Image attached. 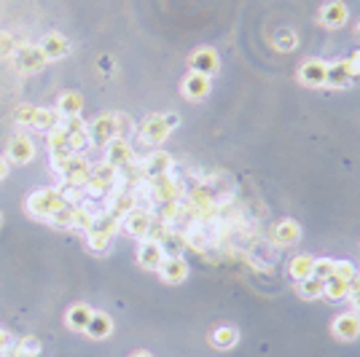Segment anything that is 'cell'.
<instances>
[{"mask_svg":"<svg viewBox=\"0 0 360 357\" xmlns=\"http://www.w3.org/2000/svg\"><path fill=\"white\" fill-rule=\"evenodd\" d=\"M83 333H86L89 338H97V341H100V338H108L111 333H113V319H111V315H105V312H95Z\"/></svg>","mask_w":360,"mask_h":357,"instance_id":"23","label":"cell"},{"mask_svg":"<svg viewBox=\"0 0 360 357\" xmlns=\"http://www.w3.org/2000/svg\"><path fill=\"white\" fill-rule=\"evenodd\" d=\"M17 121L24 124V126H33L38 132H51L54 126H60L62 116L51 108H35V105H22L17 108Z\"/></svg>","mask_w":360,"mask_h":357,"instance_id":"2","label":"cell"},{"mask_svg":"<svg viewBox=\"0 0 360 357\" xmlns=\"http://www.w3.org/2000/svg\"><path fill=\"white\" fill-rule=\"evenodd\" d=\"M296 43H299V38H296L293 30H280L277 38H275V49L277 51H291V49H296Z\"/></svg>","mask_w":360,"mask_h":357,"instance_id":"32","label":"cell"},{"mask_svg":"<svg viewBox=\"0 0 360 357\" xmlns=\"http://www.w3.org/2000/svg\"><path fill=\"white\" fill-rule=\"evenodd\" d=\"M347 290H350V293H355V290H360V274H358V272H355V277L347 282Z\"/></svg>","mask_w":360,"mask_h":357,"instance_id":"40","label":"cell"},{"mask_svg":"<svg viewBox=\"0 0 360 357\" xmlns=\"http://www.w3.org/2000/svg\"><path fill=\"white\" fill-rule=\"evenodd\" d=\"M40 49H43V54H46V60H60V57H65L67 51H70V43H67V38L65 35H60V33H49L46 38L38 43Z\"/></svg>","mask_w":360,"mask_h":357,"instance_id":"18","label":"cell"},{"mask_svg":"<svg viewBox=\"0 0 360 357\" xmlns=\"http://www.w3.org/2000/svg\"><path fill=\"white\" fill-rule=\"evenodd\" d=\"M95 220H97V213H92L86 204H79V207H73V223H70V229H79V231H92V226H95Z\"/></svg>","mask_w":360,"mask_h":357,"instance_id":"26","label":"cell"},{"mask_svg":"<svg viewBox=\"0 0 360 357\" xmlns=\"http://www.w3.org/2000/svg\"><path fill=\"white\" fill-rule=\"evenodd\" d=\"M46 62L49 60H46V54H43L38 43H22L14 51V65H17L19 73H38V70H43Z\"/></svg>","mask_w":360,"mask_h":357,"instance_id":"4","label":"cell"},{"mask_svg":"<svg viewBox=\"0 0 360 357\" xmlns=\"http://www.w3.org/2000/svg\"><path fill=\"white\" fill-rule=\"evenodd\" d=\"M151 223H154V213L151 210H145V207H135L126 218L121 220L119 229H124L129 237H140L145 239L148 237V229H151Z\"/></svg>","mask_w":360,"mask_h":357,"instance_id":"8","label":"cell"},{"mask_svg":"<svg viewBox=\"0 0 360 357\" xmlns=\"http://www.w3.org/2000/svg\"><path fill=\"white\" fill-rule=\"evenodd\" d=\"M325 83L331 86V89H347L350 83H352V73H350V67H347V62H334V65H328L325 67Z\"/></svg>","mask_w":360,"mask_h":357,"instance_id":"20","label":"cell"},{"mask_svg":"<svg viewBox=\"0 0 360 357\" xmlns=\"http://www.w3.org/2000/svg\"><path fill=\"white\" fill-rule=\"evenodd\" d=\"M299 296L306 298V301H315V298H322V282L315 277H306L299 282Z\"/></svg>","mask_w":360,"mask_h":357,"instance_id":"29","label":"cell"},{"mask_svg":"<svg viewBox=\"0 0 360 357\" xmlns=\"http://www.w3.org/2000/svg\"><path fill=\"white\" fill-rule=\"evenodd\" d=\"M54 110L60 113L62 119L81 116V110H83V97H81V92H62L60 99H57V108H54Z\"/></svg>","mask_w":360,"mask_h":357,"instance_id":"22","label":"cell"},{"mask_svg":"<svg viewBox=\"0 0 360 357\" xmlns=\"http://www.w3.org/2000/svg\"><path fill=\"white\" fill-rule=\"evenodd\" d=\"M325 62L309 60L299 67V81L304 86H325Z\"/></svg>","mask_w":360,"mask_h":357,"instance_id":"17","label":"cell"},{"mask_svg":"<svg viewBox=\"0 0 360 357\" xmlns=\"http://www.w3.org/2000/svg\"><path fill=\"white\" fill-rule=\"evenodd\" d=\"M167 258L164 256V250H161L159 242H154V239H142L140 247H138V263H140L142 269H148V272H159L161 260Z\"/></svg>","mask_w":360,"mask_h":357,"instance_id":"11","label":"cell"},{"mask_svg":"<svg viewBox=\"0 0 360 357\" xmlns=\"http://www.w3.org/2000/svg\"><path fill=\"white\" fill-rule=\"evenodd\" d=\"M67 148H70L73 153H81V151L92 148L89 132H86V129H81V132H67Z\"/></svg>","mask_w":360,"mask_h":357,"instance_id":"30","label":"cell"},{"mask_svg":"<svg viewBox=\"0 0 360 357\" xmlns=\"http://www.w3.org/2000/svg\"><path fill=\"white\" fill-rule=\"evenodd\" d=\"M8 344H11V336H8L6 331H0V352H6V349H8Z\"/></svg>","mask_w":360,"mask_h":357,"instance_id":"41","label":"cell"},{"mask_svg":"<svg viewBox=\"0 0 360 357\" xmlns=\"http://www.w3.org/2000/svg\"><path fill=\"white\" fill-rule=\"evenodd\" d=\"M86 132H89V140L92 145H100L105 148L111 140L119 138V126H116V113H102L92 124H86Z\"/></svg>","mask_w":360,"mask_h":357,"instance_id":"3","label":"cell"},{"mask_svg":"<svg viewBox=\"0 0 360 357\" xmlns=\"http://www.w3.org/2000/svg\"><path fill=\"white\" fill-rule=\"evenodd\" d=\"M100 65H102V70H111V65H113V62L108 60V57H102V62H100Z\"/></svg>","mask_w":360,"mask_h":357,"instance_id":"43","label":"cell"},{"mask_svg":"<svg viewBox=\"0 0 360 357\" xmlns=\"http://www.w3.org/2000/svg\"><path fill=\"white\" fill-rule=\"evenodd\" d=\"M6 175H8V159H3V156H0V180L6 178Z\"/></svg>","mask_w":360,"mask_h":357,"instance_id":"42","label":"cell"},{"mask_svg":"<svg viewBox=\"0 0 360 357\" xmlns=\"http://www.w3.org/2000/svg\"><path fill=\"white\" fill-rule=\"evenodd\" d=\"M172 167H175V161H172V156H170L167 151H151V153H148V156L140 161L142 178H145V180H154V178H161V175H170V172H172Z\"/></svg>","mask_w":360,"mask_h":357,"instance_id":"7","label":"cell"},{"mask_svg":"<svg viewBox=\"0 0 360 357\" xmlns=\"http://www.w3.org/2000/svg\"><path fill=\"white\" fill-rule=\"evenodd\" d=\"M344 62H347V67H350L352 78H358L360 76V49L358 51H352V57H350V60H344Z\"/></svg>","mask_w":360,"mask_h":357,"instance_id":"37","label":"cell"},{"mask_svg":"<svg viewBox=\"0 0 360 357\" xmlns=\"http://www.w3.org/2000/svg\"><path fill=\"white\" fill-rule=\"evenodd\" d=\"M358 33H360V24H358Z\"/></svg>","mask_w":360,"mask_h":357,"instance_id":"45","label":"cell"},{"mask_svg":"<svg viewBox=\"0 0 360 357\" xmlns=\"http://www.w3.org/2000/svg\"><path fill=\"white\" fill-rule=\"evenodd\" d=\"M17 49H19V43H17V38H14L11 33H0V60L14 57Z\"/></svg>","mask_w":360,"mask_h":357,"instance_id":"33","label":"cell"},{"mask_svg":"<svg viewBox=\"0 0 360 357\" xmlns=\"http://www.w3.org/2000/svg\"><path fill=\"white\" fill-rule=\"evenodd\" d=\"M161 250H164V256H180L183 253V247H186V234L183 231H175V229H170L167 231V237L159 242Z\"/></svg>","mask_w":360,"mask_h":357,"instance_id":"27","label":"cell"},{"mask_svg":"<svg viewBox=\"0 0 360 357\" xmlns=\"http://www.w3.org/2000/svg\"><path fill=\"white\" fill-rule=\"evenodd\" d=\"M347 301H350L352 312H355V315H360V290H355V293H350V296H347Z\"/></svg>","mask_w":360,"mask_h":357,"instance_id":"38","label":"cell"},{"mask_svg":"<svg viewBox=\"0 0 360 357\" xmlns=\"http://www.w3.org/2000/svg\"><path fill=\"white\" fill-rule=\"evenodd\" d=\"M334 336L341 338V341H352V338L360 336V315L355 312H344L339 317L334 319Z\"/></svg>","mask_w":360,"mask_h":357,"instance_id":"15","label":"cell"},{"mask_svg":"<svg viewBox=\"0 0 360 357\" xmlns=\"http://www.w3.org/2000/svg\"><path fill=\"white\" fill-rule=\"evenodd\" d=\"M350 296V290H347V282L339 277H331L322 282V298H328V301H344V298Z\"/></svg>","mask_w":360,"mask_h":357,"instance_id":"28","label":"cell"},{"mask_svg":"<svg viewBox=\"0 0 360 357\" xmlns=\"http://www.w3.org/2000/svg\"><path fill=\"white\" fill-rule=\"evenodd\" d=\"M347 6L341 3V0H331V3H325L320 11V22L325 24V27H331V30H336V27H341L344 22H347Z\"/></svg>","mask_w":360,"mask_h":357,"instance_id":"19","label":"cell"},{"mask_svg":"<svg viewBox=\"0 0 360 357\" xmlns=\"http://www.w3.org/2000/svg\"><path fill=\"white\" fill-rule=\"evenodd\" d=\"M191 73H202V76H213L215 70H218V51L215 49H210V46H202L197 49L194 54H191Z\"/></svg>","mask_w":360,"mask_h":357,"instance_id":"12","label":"cell"},{"mask_svg":"<svg viewBox=\"0 0 360 357\" xmlns=\"http://www.w3.org/2000/svg\"><path fill=\"white\" fill-rule=\"evenodd\" d=\"M132 161H135V151H132L129 140L116 138L105 145V164L121 169V167H126V164H132Z\"/></svg>","mask_w":360,"mask_h":357,"instance_id":"9","label":"cell"},{"mask_svg":"<svg viewBox=\"0 0 360 357\" xmlns=\"http://www.w3.org/2000/svg\"><path fill=\"white\" fill-rule=\"evenodd\" d=\"M312 263H315L312 256H304V253H299V256H293L291 263H288V274L296 279V282L312 277Z\"/></svg>","mask_w":360,"mask_h":357,"instance_id":"24","label":"cell"},{"mask_svg":"<svg viewBox=\"0 0 360 357\" xmlns=\"http://www.w3.org/2000/svg\"><path fill=\"white\" fill-rule=\"evenodd\" d=\"M35 159V142L27 138V135H14L8 140V161L14 164H30Z\"/></svg>","mask_w":360,"mask_h":357,"instance_id":"10","label":"cell"},{"mask_svg":"<svg viewBox=\"0 0 360 357\" xmlns=\"http://www.w3.org/2000/svg\"><path fill=\"white\" fill-rule=\"evenodd\" d=\"M129 357H154L151 352H135V355H129Z\"/></svg>","mask_w":360,"mask_h":357,"instance_id":"44","label":"cell"},{"mask_svg":"<svg viewBox=\"0 0 360 357\" xmlns=\"http://www.w3.org/2000/svg\"><path fill=\"white\" fill-rule=\"evenodd\" d=\"M65 207H70L65 197H62L60 188H38L27 197V210L35 215V218L51 220L57 213H62Z\"/></svg>","mask_w":360,"mask_h":357,"instance_id":"1","label":"cell"},{"mask_svg":"<svg viewBox=\"0 0 360 357\" xmlns=\"http://www.w3.org/2000/svg\"><path fill=\"white\" fill-rule=\"evenodd\" d=\"M60 175L67 185H79V188H83L86 180H89V175H92V164L83 159L81 153H76L73 159H67L60 167Z\"/></svg>","mask_w":360,"mask_h":357,"instance_id":"6","label":"cell"},{"mask_svg":"<svg viewBox=\"0 0 360 357\" xmlns=\"http://www.w3.org/2000/svg\"><path fill=\"white\" fill-rule=\"evenodd\" d=\"M95 315V309L92 306H86V304H73L70 309H67V315H65V322H67V328L70 331H86V325H89V319Z\"/></svg>","mask_w":360,"mask_h":357,"instance_id":"21","label":"cell"},{"mask_svg":"<svg viewBox=\"0 0 360 357\" xmlns=\"http://www.w3.org/2000/svg\"><path fill=\"white\" fill-rule=\"evenodd\" d=\"M334 277L350 282V279L355 277V266L350 260H334Z\"/></svg>","mask_w":360,"mask_h":357,"instance_id":"34","label":"cell"},{"mask_svg":"<svg viewBox=\"0 0 360 357\" xmlns=\"http://www.w3.org/2000/svg\"><path fill=\"white\" fill-rule=\"evenodd\" d=\"M116 126H119V138H124V140H126V135L135 129V126H132V119H129L126 113H116Z\"/></svg>","mask_w":360,"mask_h":357,"instance_id":"36","label":"cell"},{"mask_svg":"<svg viewBox=\"0 0 360 357\" xmlns=\"http://www.w3.org/2000/svg\"><path fill=\"white\" fill-rule=\"evenodd\" d=\"M164 121H167V126H170V129H175V126L180 124V116L178 113H164Z\"/></svg>","mask_w":360,"mask_h":357,"instance_id":"39","label":"cell"},{"mask_svg":"<svg viewBox=\"0 0 360 357\" xmlns=\"http://www.w3.org/2000/svg\"><path fill=\"white\" fill-rule=\"evenodd\" d=\"M159 274H161L164 282H170V285H180L183 279L188 277V263H186L183 256H167V258L161 260Z\"/></svg>","mask_w":360,"mask_h":357,"instance_id":"13","label":"cell"},{"mask_svg":"<svg viewBox=\"0 0 360 357\" xmlns=\"http://www.w3.org/2000/svg\"><path fill=\"white\" fill-rule=\"evenodd\" d=\"M210 341H213L215 349H231V347L240 341V333H237V328H231V325H220V328L213 331Z\"/></svg>","mask_w":360,"mask_h":357,"instance_id":"25","label":"cell"},{"mask_svg":"<svg viewBox=\"0 0 360 357\" xmlns=\"http://www.w3.org/2000/svg\"><path fill=\"white\" fill-rule=\"evenodd\" d=\"M17 349H22L24 355H30V357H38V352H40V341L35 336H24L17 344Z\"/></svg>","mask_w":360,"mask_h":357,"instance_id":"35","label":"cell"},{"mask_svg":"<svg viewBox=\"0 0 360 357\" xmlns=\"http://www.w3.org/2000/svg\"><path fill=\"white\" fill-rule=\"evenodd\" d=\"M299 239H301V226L296 220L285 218L272 229V242H275L277 247H291V244H296Z\"/></svg>","mask_w":360,"mask_h":357,"instance_id":"14","label":"cell"},{"mask_svg":"<svg viewBox=\"0 0 360 357\" xmlns=\"http://www.w3.org/2000/svg\"><path fill=\"white\" fill-rule=\"evenodd\" d=\"M312 277L320 279V282L334 277V260L331 258H315V263H312Z\"/></svg>","mask_w":360,"mask_h":357,"instance_id":"31","label":"cell"},{"mask_svg":"<svg viewBox=\"0 0 360 357\" xmlns=\"http://www.w3.org/2000/svg\"><path fill=\"white\" fill-rule=\"evenodd\" d=\"M170 126H167V121H164V113H151L148 119L140 124V129H138V140H140L142 145H161L164 140L170 138Z\"/></svg>","mask_w":360,"mask_h":357,"instance_id":"5","label":"cell"},{"mask_svg":"<svg viewBox=\"0 0 360 357\" xmlns=\"http://www.w3.org/2000/svg\"><path fill=\"white\" fill-rule=\"evenodd\" d=\"M210 94V76H202V73H188L183 81V97L186 99H204Z\"/></svg>","mask_w":360,"mask_h":357,"instance_id":"16","label":"cell"}]
</instances>
